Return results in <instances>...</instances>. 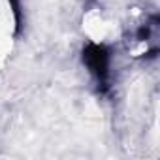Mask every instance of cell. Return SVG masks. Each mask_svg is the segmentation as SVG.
Instances as JSON below:
<instances>
[{
	"instance_id": "6da1fadb",
	"label": "cell",
	"mask_w": 160,
	"mask_h": 160,
	"mask_svg": "<svg viewBox=\"0 0 160 160\" xmlns=\"http://www.w3.org/2000/svg\"><path fill=\"white\" fill-rule=\"evenodd\" d=\"M85 64L89 66V70L104 83L108 72H109V55L102 45H89L85 49Z\"/></svg>"
}]
</instances>
